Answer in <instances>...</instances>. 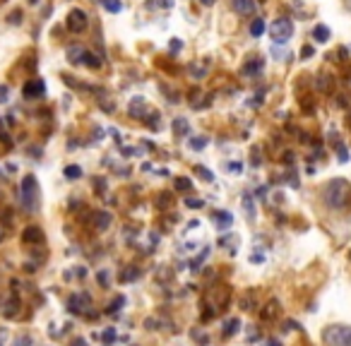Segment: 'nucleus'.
<instances>
[{"instance_id": "1", "label": "nucleus", "mask_w": 351, "mask_h": 346, "mask_svg": "<svg viewBox=\"0 0 351 346\" xmlns=\"http://www.w3.org/2000/svg\"><path fill=\"white\" fill-rule=\"evenodd\" d=\"M325 202L332 207V210H344L351 202V188L346 181L337 178V181H330L325 188Z\"/></svg>"}, {"instance_id": "2", "label": "nucleus", "mask_w": 351, "mask_h": 346, "mask_svg": "<svg viewBox=\"0 0 351 346\" xmlns=\"http://www.w3.org/2000/svg\"><path fill=\"white\" fill-rule=\"evenodd\" d=\"M325 346H351V327L346 325H330L322 330Z\"/></svg>"}, {"instance_id": "3", "label": "nucleus", "mask_w": 351, "mask_h": 346, "mask_svg": "<svg viewBox=\"0 0 351 346\" xmlns=\"http://www.w3.org/2000/svg\"><path fill=\"white\" fill-rule=\"evenodd\" d=\"M36 195H39L36 178L34 176H25V181H22V205H25L29 212L36 210Z\"/></svg>"}, {"instance_id": "4", "label": "nucleus", "mask_w": 351, "mask_h": 346, "mask_svg": "<svg viewBox=\"0 0 351 346\" xmlns=\"http://www.w3.org/2000/svg\"><path fill=\"white\" fill-rule=\"evenodd\" d=\"M269 34H272V39L277 41V44H287L293 34V22L287 20V17H279V20H274V25L269 27Z\"/></svg>"}, {"instance_id": "5", "label": "nucleus", "mask_w": 351, "mask_h": 346, "mask_svg": "<svg viewBox=\"0 0 351 346\" xmlns=\"http://www.w3.org/2000/svg\"><path fill=\"white\" fill-rule=\"evenodd\" d=\"M68 29L73 32V34H82L84 29H87V15H84L82 10H70V15H68Z\"/></svg>"}, {"instance_id": "6", "label": "nucleus", "mask_w": 351, "mask_h": 346, "mask_svg": "<svg viewBox=\"0 0 351 346\" xmlns=\"http://www.w3.org/2000/svg\"><path fill=\"white\" fill-rule=\"evenodd\" d=\"M22 92H25L27 99H36V97H41V94L46 92V87H44V82H41V79H32V82L25 84V89H22Z\"/></svg>"}, {"instance_id": "7", "label": "nucleus", "mask_w": 351, "mask_h": 346, "mask_svg": "<svg viewBox=\"0 0 351 346\" xmlns=\"http://www.w3.org/2000/svg\"><path fill=\"white\" fill-rule=\"evenodd\" d=\"M231 8H234L239 15H250L255 10V0H231Z\"/></svg>"}, {"instance_id": "8", "label": "nucleus", "mask_w": 351, "mask_h": 346, "mask_svg": "<svg viewBox=\"0 0 351 346\" xmlns=\"http://www.w3.org/2000/svg\"><path fill=\"white\" fill-rule=\"evenodd\" d=\"M111 226V214L108 212H94V229L97 231H104Z\"/></svg>"}, {"instance_id": "9", "label": "nucleus", "mask_w": 351, "mask_h": 346, "mask_svg": "<svg viewBox=\"0 0 351 346\" xmlns=\"http://www.w3.org/2000/svg\"><path fill=\"white\" fill-rule=\"evenodd\" d=\"M277 315H279V303L277 301H269L267 306L260 310V317H263V320H272V317H277Z\"/></svg>"}, {"instance_id": "10", "label": "nucleus", "mask_w": 351, "mask_h": 346, "mask_svg": "<svg viewBox=\"0 0 351 346\" xmlns=\"http://www.w3.org/2000/svg\"><path fill=\"white\" fill-rule=\"evenodd\" d=\"M25 240L27 243H41L44 234H41V229H36V226H29V229L25 231Z\"/></svg>"}, {"instance_id": "11", "label": "nucleus", "mask_w": 351, "mask_h": 346, "mask_svg": "<svg viewBox=\"0 0 351 346\" xmlns=\"http://www.w3.org/2000/svg\"><path fill=\"white\" fill-rule=\"evenodd\" d=\"M215 221H217V226H219V229H229L231 221H234V217H231L229 212H219V214L215 217Z\"/></svg>"}, {"instance_id": "12", "label": "nucleus", "mask_w": 351, "mask_h": 346, "mask_svg": "<svg viewBox=\"0 0 351 346\" xmlns=\"http://www.w3.org/2000/svg\"><path fill=\"white\" fill-rule=\"evenodd\" d=\"M313 36H315V39L320 41V44H325V41L330 39V29H327L325 25H317L315 29H313Z\"/></svg>"}, {"instance_id": "13", "label": "nucleus", "mask_w": 351, "mask_h": 346, "mask_svg": "<svg viewBox=\"0 0 351 346\" xmlns=\"http://www.w3.org/2000/svg\"><path fill=\"white\" fill-rule=\"evenodd\" d=\"M84 303H87V296H73V298H70V310H73V312H82Z\"/></svg>"}, {"instance_id": "14", "label": "nucleus", "mask_w": 351, "mask_h": 346, "mask_svg": "<svg viewBox=\"0 0 351 346\" xmlns=\"http://www.w3.org/2000/svg\"><path fill=\"white\" fill-rule=\"evenodd\" d=\"M263 32H265V20H253V25H250V34L253 36H263Z\"/></svg>"}, {"instance_id": "15", "label": "nucleus", "mask_w": 351, "mask_h": 346, "mask_svg": "<svg viewBox=\"0 0 351 346\" xmlns=\"http://www.w3.org/2000/svg\"><path fill=\"white\" fill-rule=\"evenodd\" d=\"M101 3L108 12H121V3H118V0H101Z\"/></svg>"}, {"instance_id": "16", "label": "nucleus", "mask_w": 351, "mask_h": 346, "mask_svg": "<svg viewBox=\"0 0 351 346\" xmlns=\"http://www.w3.org/2000/svg\"><path fill=\"white\" fill-rule=\"evenodd\" d=\"M239 327H241V322H239V320H229V322H226V330H224V334H226V336H231L236 330H239Z\"/></svg>"}, {"instance_id": "17", "label": "nucleus", "mask_w": 351, "mask_h": 346, "mask_svg": "<svg viewBox=\"0 0 351 346\" xmlns=\"http://www.w3.org/2000/svg\"><path fill=\"white\" fill-rule=\"evenodd\" d=\"M191 147L193 149H202V147H207V137H193Z\"/></svg>"}, {"instance_id": "18", "label": "nucleus", "mask_w": 351, "mask_h": 346, "mask_svg": "<svg viewBox=\"0 0 351 346\" xmlns=\"http://www.w3.org/2000/svg\"><path fill=\"white\" fill-rule=\"evenodd\" d=\"M176 188H178V190H191L193 183L188 181V178H178V181H176Z\"/></svg>"}, {"instance_id": "19", "label": "nucleus", "mask_w": 351, "mask_h": 346, "mask_svg": "<svg viewBox=\"0 0 351 346\" xmlns=\"http://www.w3.org/2000/svg\"><path fill=\"white\" fill-rule=\"evenodd\" d=\"M65 176H68V178H80V166H68V169H65Z\"/></svg>"}, {"instance_id": "20", "label": "nucleus", "mask_w": 351, "mask_h": 346, "mask_svg": "<svg viewBox=\"0 0 351 346\" xmlns=\"http://www.w3.org/2000/svg\"><path fill=\"white\" fill-rule=\"evenodd\" d=\"M260 68H263V60H253V63H248V65H245V73H255V70H260Z\"/></svg>"}, {"instance_id": "21", "label": "nucleus", "mask_w": 351, "mask_h": 346, "mask_svg": "<svg viewBox=\"0 0 351 346\" xmlns=\"http://www.w3.org/2000/svg\"><path fill=\"white\" fill-rule=\"evenodd\" d=\"M137 274H140V272H137V269H135V267H132V269H130V272L121 274V279H123V282H132V279H135V277H137Z\"/></svg>"}, {"instance_id": "22", "label": "nucleus", "mask_w": 351, "mask_h": 346, "mask_svg": "<svg viewBox=\"0 0 351 346\" xmlns=\"http://www.w3.org/2000/svg\"><path fill=\"white\" fill-rule=\"evenodd\" d=\"M123 303H125V298H123V296H118V298H116V301H113V303H111V308H108V312H116V310H118V308H121V306H123Z\"/></svg>"}, {"instance_id": "23", "label": "nucleus", "mask_w": 351, "mask_h": 346, "mask_svg": "<svg viewBox=\"0 0 351 346\" xmlns=\"http://www.w3.org/2000/svg\"><path fill=\"white\" fill-rule=\"evenodd\" d=\"M243 205L245 212H248V219H253V202H250V197H243Z\"/></svg>"}, {"instance_id": "24", "label": "nucleus", "mask_w": 351, "mask_h": 346, "mask_svg": "<svg viewBox=\"0 0 351 346\" xmlns=\"http://www.w3.org/2000/svg\"><path fill=\"white\" fill-rule=\"evenodd\" d=\"M173 127H176V132H186L188 130V123L186 121H176Z\"/></svg>"}, {"instance_id": "25", "label": "nucleus", "mask_w": 351, "mask_h": 346, "mask_svg": "<svg viewBox=\"0 0 351 346\" xmlns=\"http://www.w3.org/2000/svg\"><path fill=\"white\" fill-rule=\"evenodd\" d=\"M197 173H202V178H205V181H212V173L205 169V166H197Z\"/></svg>"}, {"instance_id": "26", "label": "nucleus", "mask_w": 351, "mask_h": 346, "mask_svg": "<svg viewBox=\"0 0 351 346\" xmlns=\"http://www.w3.org/2000/svg\"><path fill=\"white\" fill-rule=\"evenodd\" d=\"M186 205L193 207V210H200V207L205 205V202H202V200H186Z\"/></svg>"}, {"instance_id": "27", "label": "nucleus", "mask_w": 351, "mask_h": 346, "mask_svg": "<svg viewBox=\"0 0 351 346\" xmlns=\"http://www.w3.org/2000/svg\"><path fill=\"white\" fill-rule=\"evenodd\" d=\"M301 55H303V58H308V55H313V49H311V46H306V49L301 51Z\"/></svg>"}, {"instance_id": "28", "label": "nucleus", "mask_w": 351, "mask_h": 346, "mask_svg": "<svg viewBox=\"0 0 351 346\" xmlns=\"http://www.w3.org/2000/svg\"><path fill=\"white\" fill-rule=\"evenodd\" d=\"M104 339H106V341H113V339H116V334H113V330H108L106 334H104Z\"/></svg>"}, {"instance_id": "29", "label": "nucleus", "mask_w": 351, "mask_h": 346, "mask_svg": "<svg viewBox=\"0 0 351 346\" xmlns=\"http://www.w3.org/2000/svg\"><path fill=\"white\" fill-rule=\"evenodd\" d=\"M99 282H101V284H106V282H108V274H106V272H101V274H99Z\"/></svg>"}, {"instance_id": "30", "label": "nucleus", "mask_w": 351, "mask_h": 346, "mask_svg": "<svg viewBox=\"0 0 351 346\" xmlns=\"http://www.w3.org/2000/svg\"><path fill=\"white\" fill-rule=\"evenodd\" d=\"M73 346H87V341H84V339H77V341H75Z\"/></svg>"}, {"instance_id": "31", "label": "nucleus", "mask_w": 351, "mask_h": 346, "mask_svg": "<svg viewBox=\"0 0 351 346\" xmlns=\"http://www.w3.org/2000/svg\"><path fill=\"white\" fill-rule=\"evenodd\" d=\"M202 3H205V5H212V3H215V0H202Z\"/></svg>"}, {"instance_id": "32", "label": "nucleus", "mask_w": 351, "mask_h": 346, "mask_svg": "<svg viewBox=\"0 0 351 346\" xmlns=\"http://www.w3.org/2000/svg\"><path fill=\"white\" fill-rule=\"evenodd\" d=\"M269 346H282V344H279V341H269Z\"/></svg>"}, {"instance_id": "33", "label": "nucleus", "mask_w": 351, "mask_h": 346, "mask_svg": "<svg viewBox=\"0 0 351 346\" xmlns=\"http://www.w3.org/2000/svg\"><path fill=\"white\" fill-rule=\"evenodd\" d=\"M3 3H5V0H0V5H3Z\"/></svg>"}]
</instances>
